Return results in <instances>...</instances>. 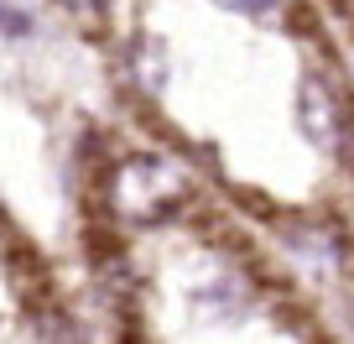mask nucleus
I'll return each mask as SVG.
<instances>
[{
  "mask_svg": "<svg viewBox=\"0 0 354 344\" xmlns=\"http://www.w3.org/2000/svg\"><path fill=\"white\" fill-rule=\"evenodd\" d=\"M68 11H78V16H104L110 11V0H63Z\"/></svg>",
  "mask_w": 354,
  "mask_h": 344,
  "instance_id": "obj_4",
  "label": "nucleus"
},
{
  "mask_svg": "<svg viewBox=\"0 0 354 344\" xmlns=\"http://www.w3.org/2000/svg\"><path fill=\"white\" fill-rule=\"evenodd\" d=\"M297 120H302V131H308V141L323 146V152H333V156H339L344 141H349V110H344L339 89H328L318 73L302 78V89H297Z\"/></svg>",
  "mask_w": 354,
  "mask_h": 344,
  "instance_id": "obj_2",
  "label": "nucleus"
},
{
  "mask_svg": "<svg viewBox=\"0 0 354 344\" xmlns=\"http://www.w3.org/2000/svg\"><path fill=\"white\" fill-rule=\"evenodd\" d=\"M188 199V167L172 156H131L115 172V209L131 224H156Z\"/></svg>",
  "mask_w": 354,
  "mask_h": 344,
  "instance_id": "obj_1",
  "label": "nucleus"
},
{
  "mask_svg": "<svg viewBox=\"0 0 354 344\" xmlns=\"http://www.w3.org/2000/svg\"><path fill=\"white\" fill-rule=\"evenodd\" d=\"M214 6H224V11H234V16H266L277 0H214Z\"/></svg>",
  "mask_w": 354,
  "mask_h": 344,
  "instance_id": "obj_3",
  "label": "nucleus"
}]
</instances>
